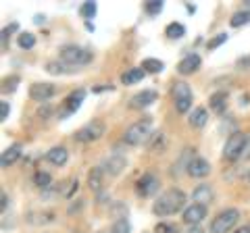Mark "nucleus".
I'll list each match as a JSON object with an SVG mask.
<instances>
[{"mask_svg": "<svg viewBox=\"0 0 250 233\" xmlns=\"http://www.w3.org/2000/svg\"><path fill=\"white\" fill-rule=\"evenodd\" d=\"M186 206V194L182 190H167L163 192L152 204V213L156 216H171Z\"/></svg>", "mask_w": 250, "mask_h": 233, "instance_id": "obj_1", "label": "nucleus"}, {"mask_svg": "<svg viewBox=\"0 0 250 233\" xmlns=\"http://www.w3.org/2000/svg\"><path fill=\"white\" fill-rule=\"evenodd\" d=\"M92 52L88 48H82V46H62L61 48V60L67 63L69 67H82V65H88L92 60Z\"/></svg>", "mask_w": 250, "mask_h": 233, "instance_id": "obj_3", "label": "nucleus"}, {"mask_svg": "<svg viewBox=\"0 0 250 233\" xmlns=\"http://www.w3.org/2000/svg\"><path fill=\"white\" fill-rule=\"evenodd\" d=\"M9 111H11V108H9V102H0V119H6V116H9Z\"/></svg>", "mask_w": 250, "mask_h": 233, "instance_id": "obj_37", "label": "nucleus"}, {"mask_svg": "<svg viewBox=\"0 0 250 233\" xmlns=\"http://www.w3.org/2000/svg\"><path fill=\"white\" fill-rule=\"evenodd\" d=\"M83 98H85V90H75L73 94H69V96H67V100H65V113H62V116L73 115V113L77 111V108L82 106Z\"/></svg>", "mask_w": 250, "mask_h": 233, "instance_id": "obj_15", "label": "nucleus"}, {"mask_svg": "<svg viewBox=\"0 0 250 233\" xmlns=\"http://www.w3.org/2000/svg\"><path fill=\"white\" fill-rule=\"evenodd\" d=\"M34 183L38 185V188L46 190V188H50V183H52V177H50L48 173H44V171H38V173L34 175Z\"/></svg>", "mask_w": 250, "mask_h": 233, "instance_id": "obj_27", "label": "nucleus"}, {"mask_svg": "<svg viewBox=\"0 0 250 233\" xmlns=\"http://www.w3.org/2000/svg\"><path fill=\"white\" fill-rule=\"evenodd\" d=\"M242 158H244V160H248V158H250V137H248V142H246L244 152H242Z\"/></svg>", "mask_w": 250, "mask_h": 233, "instance_id": "obj_38", "label": "nucleus"}, {"mask_svg": "<svg viewBox=\"0 0 250 233\" xmlns=\"http://www.w3.org/2000/svg\"><path fill=\"white\" fill-rule=\"evenodd\" d=\"M246 2H248V4H250V0H246Z\"/></svg>", "mask_w": 250, "mask_h": 233, "instance_id": "obj_43", "label": "nucleus"}, {"mask_svg": "<svg viewBox=\"0 0 250 233\" xmlns=\"http://www.w3.org/2000/svg\"><path fill=\"white\" fill-rule=\"evenodd\" d=\"M248 23H250V11H238V13H233L229 19L231 27H242V25H248Z\"/></svg>", "mask_w": 250, "mask_h": 233, "instance_id": "obj_24", "label": "nucleus"}, {"mask_svg": "<svg viewBox=\"0 0 250 233\" xmlns=\"http://www.w3.org/2000/svg\"><path fill=\"white\" fill-rule=\"evenodd\" d=\"M73 192H77V179H69V181H67V190L62 192V196H65V198H71Z\"/></svg>", "mask_w": 250, "mask_h": 233, "instance_id": "obj_35", "label": "nucleus"}, {"mask_svg": "<svg viewBox=\"0 0 250 233\" xmlns=\"http://www.w3.org/2000/svg\"><path fill=\"white\" fill-rule=\"evenodd\" d=\"M240 219L238 208H225L221 211L213 221H210V233H228L236 227V223Z\"/></svg>", "mask_w": 250, "mask_h": 233, "instance_id": "obj_4", "label": "nucleus"}, {"mask_svg": "<svg viewBox=\"0 0 250 233\" xmlns=\"http://www.w3.org/2000/svg\"><path fill=\"white\" fill-rule=\"evenodd\" d=\"M186 233H205V229H202V227H200V225H192V227H190V229H188Z\"/></svg>", "mask_w": 250, "mask_h": 233, "instance_id": "obj_39", "label": "nucleus"}, {"mask_svg": "<svg viewBox=\"0 0 250 233\" xmlns=\"http://www.w3.org/2000/svg\"><path fill=\"white\" fill-rule=\"evenodd\" d=\"M17 44H19V48H23V50L34 48V46H36V36H34V34H29V32H25V34H19V40H17Z\"/></svg>", "mask_w": 250, "mask_h": 233, "instance_id": "obj_26", "label": "nucleus"}, {"mask_svg": "<svg viewBox=\"0 0 250 233\" xmlns=\"http://www.w3.org/2000/svg\"><path fill=\"white\" fill-rule=\"evenodd\" d=\"M198 69H200V57L198 54H188V57H184L182 60H179L177 73L179 75H190V73H196Z\"/></svg>", "mask_w": 250, "mask_h": 233, "instance_id": "obj_14", "label": "nucleus"}, {"mask_svg": "<svg viewBox=\"0 0 250 233\" xmlns=\"http://www.w3.org/2000/svg\"><path fill=\"white\" fill-rule=\"evenodd\" d=\"M0 206H2V211L6 208V194H2V204H0Z\"/></svg>", "mask_w": 250, "mask_h": 233, "instance_id": "obj_41", "label": "nucleus"}, {"mask_svg": "<svg viewBox=\"0 0 250 233\" xmlns=\"http://www.w3.org/2000/svg\"><path fill=\"white\" fill-rule=\"evenodd\" d=\"M103 136H104V123L98 121V119H94L90 123H85L83 127L77 129L73 137L77 139V142L88 144V142H96V139H100Z\"/></svg>", "mask_w": 250, "mask_h": 233, "instance_id": "obj_6", "label": "nucleus"}, {"mask_svg": "<svg viewBox=\"0 0 250 233\" xmlns=\"http://www.w3.org/2000/svg\"><path fill=\"white\" fill-rule=\"evenodd\" d=\"M210 173V165L207 158H192L190 162H188V175L190 177H196V179H202V177H207Z\"/></svg>", "mask_w": 250, "mask_h": 233, "instance_id": "obj_12", "label": "nucleus"}, {"mask_svg": "<svg viewBox=\"0 0 250 233\" xmlns=\"http://www.w3.org/2000/svg\"><path fill=\"white\" fill-rule=\"evenodd\" d=\"M248 181H250V173H248Z\"/></svg>", "mask_w": 250, "mask_h": 233, "instance_id": "obj_42", "label": "nucleus"}, {"mask_svg": "<svg viewBox=\"0 0 250 233\" xmlns=\"http://www.w3.org/2000/svg\"><path fill=\"white\" fill-rule=\"evenodd\" d=\"M46 158H48L52 165L62 167L69 158V152H67V148H62V146H54V148H50L48 152H46Z\"/></svg>", "mask_w": 250, "mask_h": 233, "instance_id": "obj_19", "label": "nucleus"}, {"mask_svg": "<svg viewBox=\"0 0 250 233\" xmlns=\"http://www.w3.org/2000/svg\"><path fill=\"white\" fill-rule=\"evenodd\" d=\"M236 233H250V225H244V227H240Z\"/></svg>", "mask_w": 250, "mask_h": 233, "instance_id": "obj_40", "label": "nucleus"}, {"mask_svg": "<svg viewBox=\"0 0 250 233\" xmlns=\"http://www.w3.org/2000/svg\"><path fill=\"white\" fill-rule=\"evenodd\" d=\"M19 156H21V146L13 144V146H9V148L2 152V156H0V165H2V169H6V167L15 165V162L19 160Z\"/></svg>", "mask_w": 250, "mask_h": 233, "instance_id": "obj_17", "label": "nucleus"}, {"mask_svg": "<svg viewBox=\"0 0 250 233\" xmlns=\"http://www.w3.org/2000/svg\"><path fill=\"white\" fill-rule=\"evenodd\" d=\"M192 200H194V204H202V206H207L210 200H213V188H210L208 183H200L196 190L192 192Z\"/></svg>", "mask_w": 250, "mask_h": 233, "instance_id": "obj_16", "label": "nucleus"}, {"mask_svg": "<svg viewBox=\"0 0 250 233\" xmlns=\"http://www.w3.org/2000/svg\"><path fill=\"white\" fill-rule=\"evenodd\" d=\"M54 94H57V88L52 83H34L29 85V98L38 100V102H46L50 100Z\"/></svg>", "mask_w": 250, "mask_h": 233, "instance_id": "obj_9", "label": "nucleus"}, {"mask_svg": "<svg viewBox=\"0 0 250 233\" xmlns=\"http://www.w3.org/2000/svg\"><path fill=\"white\" fill-rule=\"evenodd\" d=\"M236 67L242 69V71H250V57H240L236 60Z\"/></svg>", "mask_w": 250, "mask_h": 233, "instance_id": "obj_36", "label": "nucleus"}, {"mask_svg": "<svg viewBox=\"0 0 250 233\" xmlns=\"http://www.w3.org/2000/svg\"><path fill=\"white\" fill-rule=\"evenodd\" d=\"M207 206H202V204H192V206H188L186 211H184V223H188L192 227V225H198L202 219H207Z\"/></svg>", "mask_w": 250, "mask_h": 233, "instance_id": "obj_13", "label": "nucleus"}, {"mask_svg": "<svg viewBox=\"0 0 250 233\" xmlns=\"http://www.w3.org/2000/svg\"><path fill=\"white\" fill-rule=\"evenodd\" d=\"M144 9L148 15H159L163 11V2L161 0H148V2L144 4Z\"/></svg>", "mask_w": 250, "mask_h": 233, "instance_id": "obj_31", "label": "nucleus"}, {"mask_svg": "<svg viewBox=\"0 0 250 233\" xmlns=\"http://www.w3.org/2000/svg\"><path fill=\"white\" fill-rule=\"evenodd\" d=\"M190 125L192 127H205L207 125V121H208V113H207V108H194L192 115H190Z\"/></svg>", "mask_w": 250, "mask_h": 233, "instance_id": "obj_21", "label": "nucleus"}, {"mask_svg": "<svg viewBox=\"0 0 250 233\" xmlns=\"http://www.w3.org/2000/svg\"><path fill=\"white\" fill-rule=\"evenodd\" d=\"M156 98H159V94H156L154 90H142V92H138L136 96H131L129 106L136 108V111H140V108H146V106H150L152 102H156Z\"/></svg>", "mask_w": 250, "mask_h": 233, "instance_id": "obj_10", "label": "nucleus"}, {"mask_svg": "<svg viewBox=\"0 0 250 233\" xmlns=\"http://www.w3.org/2000/svg\"><path fill=\"white\" fill-rule=\"evenodd\" d=\"M165 36L171 38V40H179V38L186 36V27L182 25V23H169V25L165 27Z\"/></svg>", "mask_w": 250, "mask_h": 233, "instance_id": "obj_23", "label": "nucleus"}, {"mask_svg": "<svg viewBox=\"0 0 250 233\" xmlns=\"http://www.w3.org/2000/svg\"><path fill=\"white\" fill-rule=\"evenodd\" d=\"M144 75H146L144 69H142V67H136V69H129V71H125V73L121 75V81H123L125 85H131V83L142 81Z\"/></svg>", "mask_w": 250, "mask_h": 233, "instance_id": "obj_20", "label": "nucleus"}, {"mask_svg": "<svg viewBox=\"0 0 250 233\" xmlns=\"http://www.w3.org/2000/svg\"><path fill=\"white\" fill-rule=\"evenodd\" d=\"M173 104L177 113H188L192 108V88L186 81L173 83Z\"/></svg>", "mask_w": 250, "mask_h": 233, "instance_id": "obj_7", "label": "nucleus"}, {"mask_svg": "<svg viewBox=\"0 0 250 233\" xmlns=\"http://www.w3.org/2000/svg\"><path fill=\"white\" fill-rule=\"evenodd\" d=\"M148 137H152V121L146 116V119L138 121L131 127L125 129L123 142L129 144V146H140V144H144Z\"/></svg>", "mask_w": 250, "mask_h": 233, "instance_id": "obj_2", "label": "nucleus"}, {"mask_svg": "<svg viewBox=\"0 0 250 233\" xmlns=\"http://www.w3.org/2000/svg\"><path fill=\"white\" fill-rule=\"evenodd\" d=\"M96 11H98L96 2H83V4L80 6V15H82L83 19H92L94 15H96Z\"/></svg>", "mask_w": 250, "mask_h": 233, "instance_id": "obj_29", "label": "nucleus"}, {"mask_svg": "<svg viewBox=\"0 0 250 233\" xmlns=\"http://www.w3.org/2000/svg\"><path fill=\"white\" fill-rule=\"evenodd\" d=\"M154 233H177V227H173V225H167V223H159L154 227Z\"/></svg>", "mask_w": 250, "mask_h": 233, "instance_id": "obj_34", "label": "nucleus"}, {"mask_svg": "<svg viewBox=\"0 0 250 233\" xmlns=\"http://www.w3.org/2000/svg\"><path fill=\"white\" fill-rule=\"evenodd\" d=\"M46 71L52 73V75H65V73H73L75 69L65 67V65H59V63H48V65H46Z\"/></svg>", "mask_w": 250, "mask_h": 233, "instance_id": "obj_28", "label": "nucleus"}, {"mask_svg": "<svg viewBox=\"0 0 250 233\" xmlns=\"http://www.w3.org/2000/svg\"><path fill=\"white\" fill-rule=\"evenodd\" d=\"M159 179H156V175H152V173H146V175H142L138 179V185H136V190H138V194L142 198H148V196H154L156 192H159Z\"/></svg>", "mask_w": 250, "mask_h": 233, "instance_id": "obj_8", "label": "nucleus"}, {"mask_svg": "<svg viewBox=\"0 0 250 233\" xmlns=\"http://www.w3.org/2000/svg\"><path fill=\"white\" fill-rule=\"evenodd\" d=\"M17 83H19V77L17 75H11V77H6L4 79V92H15L17 90Z\"/></svg>", "mask_w": 250, "mask_h": 233, "instance_id": "obj_33", "label": "nucleus"}, {"mask_svg": "<svg viewBox=\"0 0 250 233\" xmlns=\"http://www.w3.org/2000/svg\"><path fill=\"white\" fill-rule=\"evenodd\" d=\"M208 106H210V111L217 115L225 113V108H228V94H225V92H215V94L208 98Z\"/></svg>", "mask_w": 250, "mask_h": 233, "instance_id": "obj_18", "label": "nucleus"}, {"mask_svg": "<svg viewBox=\"0 0 250 233\" xmlns=\"http://www.w3.org/2000/svg\"><path fill=\"white\" fill-rule=\"evenodd\" d=\"M246 142H248V136L246 134H231L225 142V148H223V158L225 160H236V158H242V152L246 148Z\"/></svg>", "mask_w": 250, "mask_h": 233, "instance_id": "obj_5", "label": "nucleus"}, {"mask_svg": "<svg viewBox=\"0 0 250 233\" xmlns=\"http://www.w3.org/2000/svg\"><path fill=\"white\" fill-rule=\"evenodd\" d=\"M142 69L146 73H161L163 69H165V65H163V60H159V58H146V60H142Z\"/></svg>", "mask_w": 250, "mask_h": 233, "instance_id": "obj_25", "label": "nucleus"}, {"mask_svg": "<svg viewBox=\"0 0 250 233\" xmlns=\"http://www.w3.org/2000/svg\"><path fill=\"white\" fill-rule=\"evenodd\" d=\"M225 42H228V34H217L213 40L207 42V48H208V50H215V48H219V46L225 44Z\"/></svg>", "mask_w": 250, "mask_h": 233, "instance_id": "obj_32", "label": "nucleus"}, {"mask_svg": "<svg viewBox=\"0 0 250 233\" xmlns=\"http://www.w3.org/2000/svg\"><path fill=\"white\" fill-rule=\"evenodd\" d=\"M125 165H127V160H125L121 154H113V156H106L104 160H103V165H100V169L104 171V173H108V175H119L121 171L125 169Z\"/></svg>", "mask_w": 250, "mask_h": 233, "instance_id": "obj_11", "label": "nucleus"}, {"mask_svg": "<svg viewBox=\"0 0 250 233\" xmlns=\"http://www.w3.org/2000/svg\"><path fill=\"white\" fill-rule=\"evenodd\" d=\"M131 231V225L127 219H119V221H115L113 223V227H111V233H129Z\"/></svg>", "mask_w": 250, "mask_h": 233, "instance_id": "obj_30", "label": "nucleus"}, {"mask_svg": "<svg viewBox=\"0 0 250 233\" xmlns=\"http://www.w3.org/2000/svg\"><path fill=\"white\" fill-rule=\"evenodd\" d=\"M103 175H104V171L100 169V167L90 171V173H88V185H90V190L100 192V188H103Z\"/></svg>", "mask_w": 250, "mask_h": 233, "instance_id": "obj_22", "label": "nucleus"}]
</instances>
